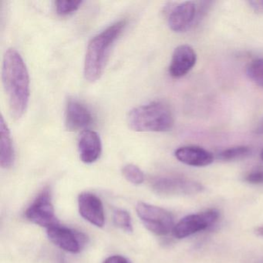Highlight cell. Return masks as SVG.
Segmentation results:
<instances>
[{
  "mask_svg": "<svg viewBox=\"0 0 263 263\" xmlns=\"http://www.w3.org/2000/svg\"><path fill=\"white\" fill-rule=\"evenodd\" d=\"M2 79L10 114L20 119L28 106L30 78L22 57L14 49H9L4 54Z\"/></svg>",
  "mask_w": 263,
  "mask_h": 263,
  "instance_id": "6da1fadb",
  "label": "cell"
},
{
  "mask_svg": "<svg viewBox=\"0 0 263 263\" xmlns=\"http://www.w3.org/2000/svg\"><path fill=\"white\" fill-rule=\"evenodd\" d=\"M25 215L32 222L47 229L58 224L48 190L43 191L40 194L34 202L26 211Z\"/></svg>",
  "mask_w": 263,
  "mask_h": 263,
  "instance_id": "8992f818",
  "label": "cell"
},
{
  "mask_svg": "<svg viewBox=\"0 0 263 263\" xmlns=\"http://www.w3.org/2000/svg\"><path fill=\"white\" fill-rule=\"evenodd\" d=\"M249 79L263 88V58L251 61L246 69Z\"/></svg>",
  "mask_w": 263,
  "mask_h": 263,
  "instance_id": "2e32d148",
  "label": "cell"
},
{
  "mask_svg": "<svg viewBox=\"0 0 263 263\" xmlns=\"http://www.w3.org/2000/svg\"><path fill=\"white\" fill-rule=\"evenodd\" d=\"M152 187L161 195H194L204 189L201 184L175 177H160L152 182Z\"/></svg>",
  "mask_w": 263,
  "mask_h": 263,
  "instance_id": "52a82bcc",
  "label": "cell"
},
{
  "mask_svg": "<svg viewBox=\"0 0 263 263\" xmlns=\"http://www.w3.org/2000/svg\"><path fill=\"white\" fill-rule=\"evenodd\" d=\"M80 157L86 164H92L100 158L102 152L101 138L93 130H84L78 141Z\"/></svg>",
  "mask_w": 263,
  "mask_h": 263,
  "instance_id": "7c38bea8",
  "label": "cell"
},
{
  "mask_svg": "<svg viewBox=\"0 0 263 263\" xmlns=\"http://www.w3.org/2000/svg\"><path fill=\"white\" fill-rule=\"evenodd\" d=\"M114 222L115 226L127 232H133L132 218L128 212L124 210L115 211L114 214Z\"/></svg>",
  "mask_w": 263,
  "mask_h": 263,
  "instance_id": "ffe728a7",
  "label": "cell"
},
{
  "mask_svg": "<svg viewBox=\"0 0 263 263\" xmlns=\"http://www.w3.org/2000/svg\"><path fill=\"white\" fill-rule=\"evenodd\" d=\"M248 3L255 13H263V0H253Z\"/></svg>",
  "mask_w": 263,
  "mask_h": 263,
  "instance_id": "7402d4cb",
  "label": "cell"
},
{
  "mask_svg": "<svg viewBox=\"0 0 263 263\" xmlns=\"http://www.w3.org/2000/svg\"><path fill=\"white\" fill-rule=\"evenodd\" d=\"M93 121L90 110L78 100L69 99L66 105L65 124L67 130L77 132L85 128Z\"/></svg>",
  "mask_w": 263,
  "mask_h": 263,
  "instance_id": "9c48e42d",
  "label": "cell"
},
{
  "mask_svg": "<svg viewBox=\"0 0 263 263\" xmlns=\"http://www.w3.org/2000/svg\"><path fill=\"white\" fill-rule=\"evenodd\" d=\"M127 124L137 132H168L174 125L173 114L165 103L154 101L130 110Z\"/></svg>",
  "mask_w": 263,
  "mask_h": 263,
  "instance_id": "3957f363",
  "label": "cell"
},
{
  "mask_svg": "<svg viewBox=\"0 0 263 263\" xmlns=\"http://www.w3.org/2000/svg\"><path fill=\"white\" fill-rule=\"evenodd\" d=\"M196 14V6L193 2H184L177 6L168 18V25L172 31L181 33L189 28Z\"/></svg>",
  "mask_w": 263,
  "mask_h": 263,
  "instance_id": "4fadbf2b",
  "label": "cell"
},
{
  "mask_svg": "<svg viewBox=\"0 0 263 263\" xmlns=\"http://www.w3.org/2000/svg\"><path fill=\"white\" fill-rule=\"evenodd\" d=\"M175 155L183 164L193 167H205L214 161L213 155L211 152L197 146L179 147L175 151Z\"/></svg>",
  "mask_w": 263,
  "mask_h": 263,
  "instance_id": "5bb4252c",
  "label": "cell"
},
{
  "mask_svg": "<svg viewBox=\"0 0 263 263\" xmlns=\"http://www.w3.org/2000/svg\"><path fill=\"white\" fill-rule=\"evenodd\" d=\"M257 132H258V133H263V119L261 122L260 123L259 126H258Z\"/></svg>",
  "mask_w": 263,
  "mask_h": 263,
  "instance_id": "d4e9b609",
  "label": "cell"
},
{
  "mask_svg": "<svg viewBox=\"0 0 263 263\" xmlns=\"http://www.w3.org/2000/svg\"><path fill=\"white\" fill-rule=\"evenodd\" d=\"M219 218L216 210L211 209L198 214H192L183 218L174 227L173 234L178 239L191 236L213 226Z\"/></svg>",
  "mask_w": 263,
  "mask_h": 263,
  "instance_id": "5b68a950",
  "label": "cell"
},
{
  "mask_svg": "<svg viewBox=\"0 0 263 263\" xmlns=\"http://www.w3.org/2000/svg\"><path fill=\"white\" fill-rule=\"evenodd\" d=\"M78 206L81 216L97 227L104 224V211L101 199L93 194L84 192L78 198Z\"/></svg>",
  "mask_w": 263,
  "mask_h": 263,
  "instance_id": "30bf717a",
  "label": "cell"
},
{
  "mask_svg": "<svg viewBox=\"0 0 263 263\" xmlns=\"http://www.w3.org/2000/svg\"><path fill=\"white\" fill-rule=\"evenodd\" d=\"M260 156H261V161H263V149L261 150V155H260Z\"/></svg>",
  "mask_w": 263,
  "mask_h": 263,
  "instance_id": "484cf974",
  "label": "cell"
},
{
  "mask_svg": "<svg viewBox=\"0 0 263 263\" xmlns=\"http://www.w3.org/2000/svg\"><path fill=\"white\" fill-rule=\"evenodd\" d=\"M246 180L251 184H263V169L251 172L246 176Z\"/></svg>",
  "mask_w": 263,
  "mask_h": 263,
  "instance_id": "44dd1931",
  "label": "cell"
},
{
  "mask_svg": "<svg viewBox=\"0 0 263 263\" xmlns=\"http://www.w3.org/2000/svg\"><path fill=\"white\" fill-rule=\"evenodd\" d=\"M255 233L258 235H260V236H263V226L257 228V229H255Z\"/></svg>",
  "mask_w": 263,
  "mask_h": 263,
  "instance_id": "cb8c5ba5",
  "label": "cell"
},
{
  "mask_svg": "<svg viewBox=\"0 0 263 263\" xmlns=\"http://www.w3.org/2000/svg\"><path fill=\"white\" fill-rule=\"evenodd\" d=\"M15 153L11 134L4 117L0 118V164L4 168H9L14 162Z\"/></svg>",
  "mask_w": 263,
  "mask_h": 263,
  "instance_id": "9a60e30c",
  "label": "cell"
},
{
  "mask_svg": "<svg viewBox=\"0 0 263 263\" xmlns=\"http://www.w3.org/2000/svg\"><path fill=\"white\" fill-rule=\"evenodd\" d=\"M103 263H130L127 258L121 255H114L109 257Z\"/></svg>",
  "mask_w": 263,
  "mask_h": 263,
  "instance_id": "603a6c76",
  "label": "cell"
},
{
  "mask_svg": "<svg viewBox=\"0 0 263 263\" xmlns=\"http://www.w3.org/2000/svg\"><path fill=\"white\" fill-rule=\"evenodd\" d=\"M250 153L251 149L249 147L238 146L223 151L219 154V158L224 161H235L246 158Z\"/></svg>",
  "mask_w": 263,
  "mask_h": 263,
  "instance_id": "e0dca14e",
  "label": "cell"
},
{
  "mask_svg": "<svg viewBox=\"0 0 263 263\" xmlns=\"http://www.w3.org/2000/svg\"><path fill=\"white\" fill-rule=\"evenodd\" d=\"M124 178L134 184H140L144 182V175L141 169L135 164H127L123 168Z\"/></svg>",
  "mask_w": 263,
  "mask_h": 263,
  "instance_id": "d6986e66",
  "label": "cell"
},
{
  "mask_svg": "<svg viewBox=\"0 0 263 263\" xmlns=\"http://www.w3.org/2000/svg\"><path fill=\"white\" fill-rule=\"evenodd\" d=\"M82 4V1L58 0L55 2L57 13L60 16H68V15L76 12L81 7Z\"/></svg>",
  "mask_w": 263,
  "mask_h": 263,
  "instance_id": "ac0fdd59",
  "label": "cell"
},
{
  "mask_svg": "<svg viewBox=\"0 0 263 263\" xmlns=\"http://www.w3.org/2000/svg\"><path fill=\"white\" fill-rule=\"evenodd\" d=\"M47 235L58 247L71 253L79 252L84 242L81 234L59 224L47 229Z\"/></svg>",
  "mask_w": 263,
  "mask_h": 263,
  "instance_id": "ba28073f",
  "label": "cell"
},
{
  "mask_svg": "<svg viewBox=\"0 0 263 263\" xmlns=\"http://www.w3.org/2000/svg\"><path fill=\"white\" fill-rule=\"evenodd\" d=\"M196 53L189 45L178 46L172 55L169 73L174 78L185 76L196 64Z\"/></svg>",
  "mask_w": 263,
  "mask_h": 263,
  "instance_id": "8fae6325",
  "label": "cell"
},
{
  "mask_svg": "<svg viewBox=\"0 0 263 263\" xmlns=\"http://www.w3.org/2000/svg\"><path fill=\"white\" fill-rule=\"evenodd\" d=\"M125 21H118L95 36L89 43L84 61V78L95 82L104 73L109 54L115 41L125 28Z\"/></svg>",
  "mask_w": 263,
  "mask_h": 263,
  "instance_id": "7a4b0ae2",
  "label": "cell"
},
{
  "mask_svg": "<svg viewBox=\"0 0 263 263\" xmlns=\"http://www.w3.org/2000/svg\"><path fill=\"white\" fill-rule=\"evenodd\" d=\"M136 210L143 224L153 233L165 235L173 231V216L165 209L139 202L137 204Z\"/></svg>",
  "mask_w": 263,
  "mask_h": 263,
  "instance_id": "277c9868",
  "label": "cell"
}]
</instances>
